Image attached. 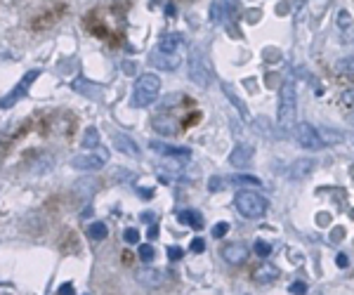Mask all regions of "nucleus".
I'll return each mask as SVG.
<instances>
[{"mask_svg": "<svg viewBox=\"0 0 354 295\" xmlns=\"http://www.w3.org/2000/svg\"><path fill=\"white\" fill-rule=\"evenodd\" d=\"M158 92H161V78L156 73H142L135 83V90L130 97V104L137 106V109H144V106H151V104L158 99Z\"/></svg>", "mask_w": 354, "mask_h": 295, "instance_id": "f257e3e1", "label": "nucleus"}, {"mask_svg": "<svg viewBox=\"0 0 354 295\" xmlns=\"http://www.w3.org/2000/svg\"><path fill=\"white\" fill-rule=\"evenodd\" d=\"M295 116H297V92L293 78H288L281 88V97H279V125H281V130L295 128Z\"/></svg>", "mask_w": 354, "mask_h": 295, "instance_id": "f03ea898", "label": "nucleus"}, {"mask_svg": "<svg viewBox=\"0 0 354 295\" xmlns=\"http://www.w3.org/2000/svg\"><path fill=\"white\" fill-rule=\"evenodd\" d=\"M234 205H236L238 215H243L248 220H258L267 212V201L255 192H238L236 199H234Z\"/></svg>", "mask_w": 354, "mask_h": 295, "instance_id": "7ed1b4c3", "label": "nucleus"}, {"mask_svg": "<svg viewBox=\"0 0 354 295\" xmlns=\"http://www.w3.org/2000/svg\"><path fill=\"white\" fill-rule=\"evenodd\" d=\"M189 78H192L199 88H206L212 78L210 64H208L206 55H203V50H201L199 45H194L192 50H189Z\"/></svg>", "mask_w": 354, "mask_h": 295, "instance_id": "20e7f679", "label": "nucleus"}, {"mask_svg": "<svg viewBox=\"0 0 354 295\" xmlns=\"http://www.w3.org/2000/svg\"><path fill=\"white\" fill-rule=\"evenodd\" d=\"M106 163H109V149L106 147H95L88 154L71 158V168H76V170H99Z\"/></svg>", "mask_w": 354, "mask_h": 295, "instance_id": "39448f33", "label": "nucleus"}, {"mask_svg": "<svg viewBox=\"0 0 354 295\" xmlns=\"http://www.w3.org/2000/svg\"><path fill=\"white\" fill-rule=\"evenodd\" d=\"M38 76H40V71H36V69H33V71H26L24 78H21L19 83L12 88V92H10V95H5L3 99H0V109H10V106H14V104H17L21 97L26 95V90L31 88V83H33V81H36Z\"/></svg>", "mask_w": 354, "mask_h": 295, "instance_id": "423d86ee", "label": "nucleus"}, {"mask_svg": "<svg viewBox=\"0 0 354 295\" xmlns=\"http://www.w3.org/2000/svg\"><path fill=\"white\" fill-rule=\"evenodd\" d=\"M293 135H295V142L303 149H312V151H316V149L323 147L321 137H319V130L312 128L309 123H300V125H295V128H293Z\"/></svg>", "mask_w": 354, "mask_h": 295, "instance_id": "0eeeda50", "label": "nucleus"}, {"mask_svg": "<svg viewBox=\"0 0 354 295\" xmlns=\"http://www.w3.org/2000/svg\"><path fill=\"white\" fill-rule=\"evenodd\" d=\"M149 64L154 66V69H161V71H175L182 64V57H180V52L154 50L151 52V57H149Z\"/></svg>", "mask_w": 354, "mask_h": 295, "instance_id": "6e6552de", "label": "nucleus"}, {"mask_svg": "<svg viewBox=\"0 0 354 295\" xmlns=\"http://www.w3.org/2000/svg\"><path fill=\"white\" fill-rule=\"evenodd\" d=\"M151 149L156 154L166 156V158H177V160L192 158V149L187 147H170V144H161V142H151Z\"/></svg>", "mask_w": 354, "mask_h": 295, "instance_id": "1a4fd4ad", "label": "nucleus"}, {"mask_svg": "<svg viewBox=\"0 0 354 295\" xmlns=\"http://www.w3.org/2000/svg\"><path fill=\"white\" fill-rule=\"evenodd\" d=\"M137 281L142 286H147V288H158L166 283V272L161 270H154V267H147V270L137 272Z\"/></svg>", "mask_w": 354, "mask_h": 295, "instance_id": "9d476101", "label": "nucleus"}, {"mask_svg": "<svg viewBox=\"0 0 354 295\" xmlns=\"http://www.w3.org/2000/svg\"><path fill=\"white\" fill-rule=\"evenodd\" d=\"M114 147L121 149L125 156H132V158H140V156H142L140 147H137V142L132 140V137L123 135V132H116V135H114Z\"/></svg>", "mask_w": 354, "mask_h": 295, "instance_id": "9b49d317", "label": "nucleus"}, {"mask_svg": "<svg viewBox=\"0 0 354 295\" xmlns=\"http://www.w3.org/2000/svg\"><path fill=\"white\" fill-rule=\"evenodd\" d=\"M222 257H225L229 264H241L246 262L248 257V248L243 244H229L227 248H222Z\"/></svg>", "mask_w": 354, "mask_h": 295, "instance_id": "f8f14e48", "label": "nucleus"}, {"mask_svg": "<svg viewBox=\"0 0 354 295\" xmlns=\"http://www.w3.org/2000/svg\"><path fill=\"white\" fill-rule=\"evenodd\" d=\"M251 158H253V147H248V144H236L232 149V154H229V163L234 168H243Z\"/></svg>", "mask_w": 354, "mask_h": 295, "instance_id": "ddd939ff", "label": "nucleus"}, {"mask_svg": "<svg viewBox=\"0 0 354 295\" xmlns=\"http://www.w3.org/2000/svg\"><path fill=\"white\" fill-rule=\"evenodd\" d=\"M253 279L258 283H269V281H277L279 279V270L274 267V264H269V262H262L258 267V270L253 272Z\"/></svg>", "mask_w": 354, "mask_h": 295, "instance_id": "4468645a", "label": "nucleus"}, {"mask_svg": "<svg viewBox=\"0 0 354 295\" xmlns=\"http://www.w3.org/2000/svg\"><path fill=\"white\" fill-rule=\"evenodd\" d=\"M151 125H154L161 135H175V132H180V130H177V123H175L173 118H168V116H156V118H151Z\"/></svg>", "mask_w": 354, "mask_h": 295, "instance_id": "2eb2a0df", "label": "nucleus"}, {"mask_svg": "<svg viewBox=\"0 0 354 295\" xmlns=\"http://www.w3.org/2000/svg\"><path fill=\"white\" fill-rule=\"evenodd\" d=\"M177 220H180L182 225L192 227V229H203V218L196 210H180L177 212Z\"/></svg>", "mask_w": 354, "mask_h": 295, "instance_id": "dca6fc26", "label": "nucleus"}, {"mask_svg": "<svg viewBox=\"0 0 354 295\" xmlns=\"http://www.w3.org/2000/svg\"><path fill=\"white\" fill-rule=\"evenodd\" d=\"M180 45H182V38L177 36V33H170V36H163V38L158 40V47H156V50H161V52H180Z\"/></svg>", "mask_w": 354, "mask_h": 295, "instance_id": "f3484780", "label": "nucleus"}, {"mask_svg": "<svg viewBox=\"0 0 354 295\" xmlns=\"http://www.w3.org/2000/svg\"><path fill=\"white\" fill-rule=\"evenodd\" d=\"M312 168H314V160H312V158L295 160V163H293V170H290V175H293L295 180H300V177H307V175L312 173Z\"/></svg>", "mask_w": 354, "mask_h": 295, "instance_id": "a211bd4d", "label": "nucleus"}, {"mask_svg": "<svg viewBox=\"0 0 354 295\" xmlns=\"http://www.w3.org/2000/svg\"><path fill=\"white\" fill-rule=\"evenodd\" d=\"M227 184H251V186H258L260 180L258 177H253V175H229L225 177Z\"/></svg>", "mask_w": 354, "mask_h": 295, "instance_id": "6ab92c4d", "label": "nucleus"}, {"mask_svg": "<svg viewBox=\"0 0 354 295\" xmlns=\"http://www.w3.org/2000/svg\"><path fill=\"white\" fill-rule=\"evenodd\" d=\"M83 147H85V149L99 147V130H97L95 125H90V128L85 130V135H83Z\"/></svg>", "mask_w": 354, "mask_h": 295, "instance_id": "aec40b11", "label": "nucleus"}, {"mask_svg": "<svg viewBox=\"0 0 354 295\" xmlns=\"http://www.w3.org/2000/svg\"><path fill=\"white\" fill-rule=\"evenodd\" d=\"M88 234H90L95 241H104V238H106V234H109V229H106V225H104V222H90V227H88Z\"/></svg>", "mask_w": 354, "mask_h": 295, "instance_id": "412c9836", "label": "nucleus"}, {"mask_svg": "<svg viewBox=\"0 0 354 295\" xmlns=\"http://www.w3.org/2000/svg\"><path fill=\"white\" fill-rule=\"evenodd\" d=\"M73 90H85L83 95L95 97V92H97V95L102 92V85H95V88H92V85L88 83V81H83V78H80V81H76V83H73ZM99 97H102V95H99Z\"/></svg>", "mask_w": 354, "mask_h": 295, "instance_id": "4be33fe9", "label": "nucleus"}, {"mask_svg": "<svg viewBox=\"0 0 354 295\" xmlns=\"http://www.w3.org/2000/svg\"><path fill=\"white\" fill-rule=\"evenodd\" d=\"M338 73H345V76H354V57H345L335 64Z\"/></svg>", "mask_w": 354, "mask_h": 295, "instance_id": "5701e85b", "label": "nucleus"}, {"mask_svg": "<svg viewBox=\"0 0 354 295\" xmlns=\"http://www.w3.org/2000/svg\"><path fill=\"white\" fill-rule=\"evenodd\" d=\"M269 253H271V244H269V241L258 238V241H255V255H258V257H267Z\"/></svg>", "mask_w": 354, "mask_h": 295, "instance_id": "b1692460", "label": "nucleus"}, {"mask_svg": "<svg viewBox=\"0 0 354 295\" xmlns=\"http://www.w3.org/2000/svg\"><path fill=\"white\" fill-rule=\"evenodd\" d=\"M156 255V250L154 246H149V244H142L140 246V257H142V262H151Z\"/></svg>", "mask_w": 354, "mask_h": 295, "instance_id": "393cba45", "label": "nucleus"}, {"mask_svg": "<svg viewBox=\"0 0 354 295\" xmlns=\"http://www.w3.org/2000/svg\"><path fill=\"white\" fill-rule=\"evenodd\" d=\"M319 137H321V142H342V137H345V135H342V132H340V135H338V132H331V130L326 128V130L319 132Z\"/></svg>", "mask_w": 354, "mask_h": 295, "instance_id": "a878e982", "label": "nucleus"}, {"mask_svg": "<svg viewBox=\"0 0 354 295\" xmlns=\"http://www.w3.org/2000/svg\"><path fill=\"white\" fill-rule=\"evenodd\" d=\"M227 231H229V222H217V225L212 227V238H222L227 234Z\"/></svg>", "mask_w": 354, "mask_h": 295, "instance_id": "bb28decb", "label": "nucleus"}, {"mask_svg": "<svg viewBox=\"0 0 354 295\" xmlns=\"http://www.w3.org/2000/svg\"><path fill=\"white\" fill-rule=\"evenodd\" d=\"M123 238H125V244H140V231L130 227V229L123 231Z\"/></svg>", "mask_w": 354, "mask_h": 295, "instance_id": "cd10ccee", "label": "nucleus"}, {"mask_svg": "<svg viewBox=\"0 0 354 295\" xmlns=\"http://www.w3.org/2000/svg\"><path fill=\"white\" fill-rule=\"evenodd\" d=\"M182 257H184V250H182L180 246H170V248H168V260L177 262V260H182Z\"/></svg>", "mask_w": 354, "mask_h": 295, "instance_id": "c85d7f7f", "label": "nucleus"}, {"mask_svg": "<svg viewBox=\"0 0 354 295\" xmlns=\"http://www.w3.org/2000/svg\"><path fill=\"white\" fill-rule=\"evenodd\" d=\"M340 104H342V106H347V109H352V111H354V90L342 92V95H340Z\"/></svg>", "mask_w": 354, "mask_h": 295, "instance_id": "c756f323", "label": "nucleus"}, {"mask_svg": "<svg viewBox=\"0 0 354 295\" xmlns=\"http://www.w3.org/2000/svg\"><path fill=\"white\" fill-rule=\"evenodd\" d=\"M192 250H194V253H203V250H206V241H203V238H194V241H192Z\"/></svg>", "mask_w": 354, "mask_h": 295, "instance_id": "7c9ffc66", "label": "nucleus"}, {"mask_svg": "<svg viewBox=\"0 0 354 295\" xmlns=\"http://www.w3.org/2000/svg\"><path fill=\"white\" fill-rule=\"evenodd\" d=\"M349 24H352V19H349V14H347V12H340V14H338V26L347 29Z\"/></svg>", "mask_w": 354, "mask_h": 295, "instance_id": "2f4dec72", "label": "nucleus"}, {"mask_svg": "<svg viewBox=\"0 0 354 295\" xmlns=\"http://www.w3.org/2000/svg\"><path fill=\"white\" fill-rule=\"evenodd\" d=\"M305 290H307V283H303V281H297L290 286V293H295V295H303Z\"/></svg>", "mask_w": 354, "mask_h": 295, "instance_id": "473e14b6", "label": "nucleus"}, {"mask_svg": "<svg viewBox=\"0 0 354 295\" xmlns=\"http://www.w3.org/2000/svg\"><path fill=\"white\" fill-rule=\"evenodd\" d=\"M57 293L59 295H76V290H73V286H71V283H62Z\"/></svg>", "mask_w": 354, "mask_h": 295, "instance_id": "72a5a7b5", "label": "nucleus"}, {"mask_svg": "<svg viewBox=\"0 0 354 295\" xmlns=\"http://www.w3.org/2000/svg\"><path fill=\"white\" fill-rule=\"evenodd\" d=\"M123 71H125L128 76H132V73H137V64L135 62H123Z\"/></svg>", "mask_w": 354, "mask_h": 295, "instance_id": "f704fd0d", "label": "nucleus"}, {"mask_svg": "<svg viewBox=\"0 0 354 295\" xmlns=\"http://www.w3.org/2000/svg\"><path fill=\"white\" fill-rule=\"evenodd\" d=\"M335 262H338V267H342V270H345V267L349 264V260H347V255H345V253H340V255L335 257Z\"/></svg>", "mask_w": 354, "mask_h": 295, "instance_id": "c9c22d12", "label": "nucleus"}, {"mask_svg": "<svg viewBox=\"0 0 354 295\" xmlns=\"http://www.w3.org/2000/svg\"><path fill=\"white\" fill-rule=\"evenodd\" d=\"M212 21H220V7H217V3L212 5V17H210Z\"/></svg>", "mask_w": 354, "mask_h": 295, "instance_id": "e433bc0d", "label": "nucleus"}, {"mask_svg": "<svg viewBox=\"0 0 354 295\" xmlns=\"http://www.w3.org/2000/svg\"><path fill=\"white\" fill-rule=\"evenodd\" d=\"M158 236V229H156V227H151V229H149V238H156Z\"/></svg>", "mask_w": 354, "mask_h": 295, "instance_id": "4c0bfd02", "label": "nucleus"}, {"mask_svg": "<svg viewBox=\"0 0 354 295\" xmlns=\"http://www.w3.org/2000/svg\"><path fill=\"white\" fill-rule=\"evenodd\" d=\"M154 218H156L154 212H142V220H154Z\"/></svg>", "mask_w": 354, "mask_h": 295, "instance_id": "58836bf2", "label": "nucleus"}, {"mask_svg": "<svg viewBox=\"0 0 354 295\" xmlns=\"http://www.w3.org/2000/svg\"><path fill=\"white\" fill-rule=\"evenodd\" d=\"M347 121H349V123H352V125H354V111H352V114H349V118H347Z\"/></svg>", "mask_w": 354, "mask_h": 295, "instance_id": "ea45409f", "label": "nucleus"}]
</instances>
